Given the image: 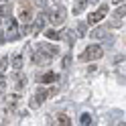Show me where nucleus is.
I'll use <instances>...</instances> for the list:
<instances>
[{"mask_svg":"<svg viewBox=\"0 0 126 126\" xmlns=\"http://www.w3.org/2000/svg\"><path fill=\"white\" fill-rule=\"evenodd\" d=\"M104 55V49L100 45H90L85 47V51L79 55V61H94V59H100Z\"/></svg>","mask_w":126,"mask_h":126,"instance_id":"f257e3e1","label":"nucleus"},{"mask_svg":"<svg viewBox=\"0 0 126 126\" xmlns=\"http://www.w3.org/2000/svg\"><path fill=\"white\" fill-rule=\"evenodd\" d=\"M6 33H8V35H4L6 41H16V39H18V27H16V20H14V18H8Z\"/></svg>","mask_w":126,"mask_h":126,"instance_id":"f03ea898","label":"nucleus"},{"mask_svg":"<svg viewBox=\"0 0 126 126\" xmlns=\"http://www.w3.org/2000/svg\"><path fill=\"white\" fill-rule=\"evenodd\" d=\"M106 12H108V6H106V4H102V6H100V8H98L96 12H92V14H90L88 22H90V25H96V22H100L102 18L106 16Z\"/></svg>","mask_w":126,"mask_h":126,"instance_id":"7ed1b4c3","label":"nucleus"},{"mask_svg":"<svg viewBox=\"0 0 126 126\" xmlns=\"http://www.w3.org/2000/svg\"><path fill=\"white\" fill-rule=\"evenodd\" d=\"M31 18H33V8H31V4L20 2V20L25 22V25H29Z\"/></svg>","mask_w":126,"mask_h":126,"instance_id":"20e7f679","label":"nucleus"},{"mask_svg":"<svg viewBox=\"0 0 126 126\" xmlns=\"http://www.w3.org/2000/svg\"><path fill=\"white\" fill-rule=\"evenodd\" d=\"M33 61L37 63V65H41V63L45 65V63H49V61H51V55H47L45 51H41V49L37 47V51L33 53Z\"/></svg>","mask_w":126,"mask_h":126,"instance_id":"39448f33","label":"nucleus"},{"mask_svg":"<svg viewBox=\"0 0 126 126\" xmlns=\"http://www.w3.org/2000/svg\"><path fill=\"white\" fill-rule=\"evenodd\" d=\"M57 90H49V92H45V90H37L35 94V100H33V106H39V104H43V102L51 96V94H55Z\"/></svg>","mask_w":126,"mask_h":126,"instance_id":"423d86ee","label":"nucleus"},{"mask_svg":"<svg viewBox=\"0 0 126 126\" xmlns=\"http://www.w3.org/2000/svg\"><path fill=\"white\" fill-rule=\"evenodd\" d=\"M124 12H126V8H124V4H122L120 8L114 12V18L110 20V27H120L122 22H124Z\"/></svg>","mask_w":126,"mask_h":126,"instance_id":"0eeeda50","label":"nucleus"},{"mask_svg":"<svg viewBox=\"0 0 126 126\" xmlns=\"http://www.w3.org/2000/svg\"><path fill=\"white\" fill-rule=\"evenodd\" d=\"M51 20L55 22V25H61V22L63 20H65V8H63V6L59 4L57 6V8H55L53 10V16H51Z\"/></svg>","mask_w":126,"mask_h":126,"instance_id":"6e6552de","label":"nucleus"},{"mask_svg":"<svg viewBox=\"0 0 126 126\" xmlns=\"http://www.w3.org/2000/svg\"><path fill=\"white\" fill-rule=\"evenodd\" d=\"M43 27H45V18H43V16H39V18L35 20V25L29 29V33H31V35H39V33L43 31Z\"/></svg>","mask_w":126,"mask_h":126,"instance_id":"1a4fd4ad","label":"nucleus"},{"mask_svg":"<svg viewBox=\"0 0 126 126\" xmlns=\"http://www.w3.org/2000/svg\"><path fill=\"white\" fill-rule=\"evenodd\" d=\"M90 0H75V6H73V14H81L85 10V6H88Z\"/></svg>","mask_w":126,"mask_h":126,"instance_id":"9d476101","label":"nucleus"},{"mask_svg":"<svg viewBox=\"0 0 126 126\" xmlns=\"http://www.w3.org/2000/svg\"><path fill=\"white\" fill-rule=\"evenodd\" d=\"M79 124L81 126H94L96 122H94V116L92 114H81L79 116Z\"/></svg>","mask_w":126,"mask_h":126,"instance_id":"9b49d317","label":"nucleus"},{"mask_svg":"<svg viewBox=\"0 0 126 126\" xmlns=\"http://www.w3.org/2000/svg\"><path fill=\"white\" fill-rule=\"evenodd\" d=\"M57 79H59V75L53 73V71H49V73H45L41 77V83H53V81H57Z\"/></svg>","mask_w":126,"mask_h":126,"instance_id":"f8f14e48","label":"nucleus"},{"mask_svg":"<svg viewBox=\"0 0 126 126\" xmlns=\"http://www.w3.org/2000/svg\"><path fill=\"white\" fill-rule=\"evenodd\" d=\"M45 37L51 39V41H59V39H61V33H59V31H55V29H49V31H45Z\"/></svg>","mask_w":126,"mask_h":126,"instance_id":"ddd939ff","label":"nucleus"},{"mask_svg":"<svg viewBox=\"0 0 126 126\" xmlns=\"http://www.w3.org/2000/svg\"><path fill=\"white\" fill-rule=\"evenodd\" d=\"M39 49L45 51L47 55H51V57H53V55H57V47H53V45H39Z\"/></svg>","mask_w":126,"mask_h":126,"instance_id":"4468645a","label":"nucleus"},{"mask_svg":"<svg viewBox=\"0 0 126 126\" xmlns=\"http://www.w3.org/2000/svg\"><path fill=\"white\" fill-rule=\"evenodd\" d=\"M61 39H67V43H69V45H73V41H75V39H73V33H71L69 29L61 31Z\"/></svg>","mask_w":126,"mask_h":126,"instance_id":"2eb2a0df","label":"nucleus"},{"mask_svg":"<svg viewBox=\"0 0 126 126\" xmlns=\"http://www.w3.org/2000/svg\"><path fill=\"white\" fill-rule=\"evenodd\" d=\"M10 63H12V67H14V69H16V71H18V69L22 67V55H14Z\"/></svg>","mask_w":126,"mask_h":126,"instance_id":"dca6fc26","label":"nucleus"},{"mask_svg":"<svg viewBox=\"0 0 126 126\" xmlns=\"http://www.w3.org/2000/svg\"><path fill=\"white\" fill-rule=\"evenodd\" d=\"M6 104H8V108H14V106L18 104V96H16V94L8 96V98H6Z\"/></svg>","mask_w":126,"mask_h":126,"instance_id":"f3484780","label":"nucleus"},{"mask_svg":"<svg viewBox=\"0 0 126 126\" xmlns=\"http://www.w3.org/2000/svg\"><path fill=\"white\" fill-rule=\"evenodd\" d=\"M94 39H104L106 37V29H96V31H92V33H90Z\"/></svg>","mask_w":126,"mask_h":126,"instance_id":"a211bd4d","label":"nucleus"},{"mask_svg":"<svg viewBox=\"0 0 126 126\" xmlns=\"http://www.w3.org/2000/svg\"><path fill=\"white\" fill-rule=\"evenodd\" d=\"M4 16H10V4H2L0 6V18Z\"/></svg>","mask_w":126,"mask_h":126,"instance_id":"6ab92c4d","label":"nucleus"},{"mask_svg":"<svg viewBox=\"0 0 126 126\" xmlns=\"http://www.w3.org/2000/svg\"><path fill=\"white\" fill-rule=\"evenodd\" d=\"M59 126H71V120L67 114H59Z\"/></svg>","mask_w":126,"mask_h":126,"instance_id":"aec40b11","label":"nucleus"},{"mask_svg":"<svg viewBox=\"0 0 126 126\" xmlns=\"http://www.w3.org/2000/svg\"><path fill=\"white\" fill-rule=\"evenodd\" d=\"M85 31H88V27H85V22H79V25H77V35H79V37H85V35H88Z\"/></svg>","mask_w":126,"mask_h":126,"instance_id":"412c9836","label":"nucleus"},{"mask_svg":"<svg viewBox=\"0 0 126 126\" xmlns=\"http://www.w3.org/2000/svg\"><path fill=\"white\" fill-rule=\"evenodd\" d=\"M25 83H27V77H16V88H25Z\"/></svg>","mask_w":126,"mask_h":126,"instance_id":"4be33fe9","label":"nucleus"},{"mask_svg":"<svg viewBox=\"0 0 126 126\" xmlns=\"http://www.w3.org/2000/svg\"><path fill=\"white\" fill-rule=\"evenodd\" d=\"M6 67H8V59H2V61H0V73H4Z\"/></svg>","mask_w":126,"mask_h":126,"instance_id":"5701e85b","label":"nucleus"},{"mask_svg":"<svg viewBox=\"0 0 126 126\" xmlns=\"http://www.w3.org/2000/svg\"><path fill=\"white\" fill-rule=\"evenodd\" d=\"M4 41H6V39H4V35H2V33H0V45H2Z\"/></svg>","mask_w":126,"mask_h":126,"instance_id":"b1692460","label":"nucleus"},{"mask_svg":"<svg viewBox=\"0 0 126 126\" xmlns=\"http://www.w3.org/2000/svg\"><path fill=\"white\" fill-rule=\"evenodd\" d=\"M37 2L41 4V6H45V4H47V0H37Z\"/></svg>","mask_w":126,"mask_h":126,"instance_id":"393cba45","label":"nucleus"},{"mask_svg":"<svg viewBox=\"0 0 126 126\" xmlns=\"http://www.w3.org/2000/svg\"><path fill=\"white\" fill-rule=\"evenodd\" d=\"M114 2H124V0H114Z\"/></svg>","mask_w":126,"mask_h":126,"instance_id":"a878e982","label":"nucleus"},{"mask_svg":"<svg viewBox=\"0 0 126 126\" xmlns=\"http://www.w3.org/2000/svg\"><path fill=\"white\" fill-rule=\"evenodd\" d=\"M118 126H124V122H120V124H118Z\"/></svg>","mask_w":126,"mask_h":126,"instance_id":"bb28decb","label":"nucleus"},{"mask_svg":"<svg viewBox=\"0 0 126 126\" xmlns=\"http://www.w3.org/2000/svg\"><path fill=\"white\" fill-rule=\"evenodd\" d=\"M6 2H8V0H6Z\"/></svg>","mask_w":126,"mask_h":126,"instance_id":"cd10ccee","label":"nucleus"},{"mask_svg":"<svg viewBox=\"0 0 126 126\" xmlns=\"http://www.w3.org/2000/svg\"><path fill=\"white\" fill-rule=\"evenodd\" d=\"M0 81H2V79H0Z\"/></svg>","mask_w":126,"mask_h":126,"instance_id":"c85d7f7f","label":"nucleus"}]
</instances>
